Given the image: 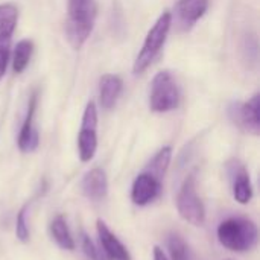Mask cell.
<instances>
[{
    "instance_id": "10",
    "label": "cell",
    "mask_w": 260,
    "mask_h": 260,
    "mask_svg": "<svg viewBox=\"0 0 260 260\" xmlns=\"http://www.w3.org/2000/svg\"><path fill=\"white\" fill-rule=\"evenodd\" d=\"M37 105H38V91H34L32 96L29 98L26 117H24L23 125H21L20 133H18L17 143H18V149L21 152H34L38 148V143H40L38 131L34 126V116H35V111H37Z\"/></svg>"
},
{
    "instance_id": "11",
    "label": "cell",
    "mask_w": 260,
    "mask_h": 260,
    "mask_svg": "<svg viewBox=\"0 0 260 260\" xmlns=\"http://www.w3.org/2000/svg\"><path fill=\"white\" fill-rule=\"evenodd\" d=\"M209 0H178L175 5V21L181 32H189L206 14Z\"/></svg>"
},
{
    "instance_id": "26",
    "label": "cell",
    "mask_w": 260,
    "mask_h": 260,
    "mask_svg": "<svg viewBox=\"0 0 260 260\" xmlns=\"http://www.w3.org/2000/svg\"><path fill=\"white\" fill-rule=\"evenodd\" d=\"M225 260H233V259H225Z\"/></svg>"
},
{
    "instance_id": "20",
    "label": "cell",
    "mask_w": 260,
    "mask_h": 260,
    "mask_svg": "<svg viewBox=\"0 0 260 260\" xmlns=\"http://www.w3.org/2000/svg\"><path fill=\"white\" fill-rule=\"evenodd\" d=\"M257 38L254 34H245L241 43V52H242V59L244 62L248 64V67H254L257 64Z\"/></svg>"
},
{
    "instance_id": "21",
    "label": "cell",
    "mask_w": 260,
    "mask_h": 260,
    "mask_svg": "<svg viewBox=\"0 0 260 260\" xmlns=\"http://www.w3.org/2000/svg\"><path fill=\"white\" fill-rule=\"evenodd\" d=\"M27 207L29 204L26 203L24 206H21V209L17 213V219H15V236L21 244L29 242L30 238V232H29V225H27Z\"/></svg>"
},
{
    "instance_id": "8",
    "label": "cell",
    "mask_w": 260,
    "mask_h": 260,
    "mask_svg": "<svg viewBox=\"0 0 260 260\" xmlns=\"http://www.w3.org/2000/svg\"><path fill=\"white\" fill-rule=\"evenodd\" d=\"M227 172L232 181V192H233L235 201L242 206L248 204L254 195L248 171L239 160L233 158L227 163Z\"/></svg>"
},
{
    "instance_id": "22",
    "label": "cell",
    "mask_w": 260,
    "mask_h": 260,
    "mask_svg": "<svg viewBox=\"0 0 260 260\" xmlns=\"http://www.w3.org/2000/svg\"><path fill=\"white\" fill-rule=\"evenodd\" d=\"M79 242H81V250L84 253V256L88 260H99V250L96 248L94 242L90 239V236L85 232H81L79 235Z\"/></svg>"
},
{
    "instance_id": "4",
    "label": "cell",
    "mask_w": 260,
    "mask_h": 260,
    "mask_svg": "<svg viewBox=\"0 0 260 260\" xmlns=\"http://www.w3.org/2000/svg\"><path fill=\"white\" fill-rule=\"evenodd\" d=\"M177 210L183 221L193 227H203L206 222V207L197 192V178L190 174L181 184L177 195Z\"/></svg>"
},
{
    "instance_id": "19",
    "label": "cell",
    "mask_w": 260,
    "mask_h": 260,
    "mask_svg": "<svg viewBox=\"0 0 260 260\" xmlns=\"http://www.w3.org/2000/svg\"><path fill=\"white\" fill-rule=\"evenodd\" d=\"M34 52V43L30 40H21L17 43L12 58V70L14 73H21L30 61Z\"/></svg>"
},
{
    "instance_id": "15",
    "label": "cell",
    "mask_w": 260,
    "mask_h": 260,
    "mask_svg": "<svg viewBox=\"0 0 260 260\" xmlns=\"http://www.w3.org/2000/svg\"><path fill=\"white\" fill-rule=\"evenodd\" d=\"M50 236L53 238V241L56 242V245L62 250H67V251H73L76 244H75V239L70 233V229H69V224H67V219L62 216V215H56L52 222H50Z\"/></svg>"
},
{
    "instance_id": "13",
    "label": "cell",
    "mask_w": 260,
    "mask_h": 260,
    "mask_svg": "<svg viewBox=\"0 0 260 260\" xmlns=\"http://www.w3.org/2000/svg\"><path fill=\"white\" fill-rule=\"evenodd\" d=\"M81 190L93 203L105 200L108 193V178L105 171L101 168L88 171L81 181Z\"/></svg>"
},
{
    "instance_id": "14",
    "label": "cell",
    "mask_w": 260,
    "mask_h": 260,
    "mask_svg": "<svg viewBox=\"0 0 260 260\" xmlns=\"http://www.w3.org/2000/svg\"><path fill=\"white\" fill-rule=\"evenodd\" d=\"M122 79L116 75H104L99 82V101L104 110H111L120 93H122Z\"/></svg>"
},
{
    "instance_id": "24",
    "label": "cell",
    "mask_w": 260,
    "mask_h": 260,
    "mask_svg": "<svg viewBox=\"0 0 260 260\" xmlns=\"http://www.w3.org/2000/svg\"><path fill=\"white\" fill-rule=\"evenodd\" d=\"M152 260H168L166 253L160 248V247H154V251H152Z\"/></svg>"
},
{
    "instance_id": "5",
    "label": "cell",
    "mask_w": 260,
    "mask_h": 260,
    "mask_svg": "<svg viewBox=\"0 0 260 260\" xmlns=\"http://www.w3.org/2000/svg\"><path fill=\"white\" fill-rule=\"evenodd\" d=\"M180 105V90L174 76L163 70L152 79L149 107L154 113H169Z\"/></svg>"
},
{
    "instance_id": "23",
    "label": "cell",
    "mask_w": 260,
    "mask_h": 260,
    "mask_svg": "<svg viewBox=\"0 0 260 260\" xmlns=\"http://www.w3.org/2000/svg\"><path fill=\"white\" fill-rule=\"evenodd\" d=\"M11 53V38H0V81L6 73Z\"/></svg>"
},
{
    "instance_id": "3",
    "label": "cell",
    "mask_w": 260,
    "mask_h": 260,
    "mask_svg": "<svg viewBox=\"0 0 260 260\" xmlns=\"http://www.w3.org/2000/svg\"><path fill=\"white\" fill-rule=\"evenodd\" d=\"M171 24H172V14L169 11H165L158 17L155 24L151 27V30L148 32L145 43H143V46H142V49H140L136 61H134L133 70L136 75L143 73L152 64V61L157 58V55L160 53L161 47L166 43Z\"/></svg>"
},
{
    "instance_id": "9",
    "label": "cell",
    "mask_w": 260,
    "mask_h": 260,
    "mask_svg": "<svg viewBox=\"0 0 260 260\" xmlns=\"http://www.w3.org/2000/svg\"><path fill=\"white\" fill-rule=\"evenodd\" d=\"M161 183L163 181L157 180L154 175L143 171L142 174H139L136 177V180L133 183L131 201L140 207H145V206L154 203L161 193Z\"/></svg>"
},
{
    "instance_id": "7",
    "label": "cell",
    "mask_w": 260,
    "mask_h": 260,
    "mask_svg": "<svg viewBox=\"0 0 260 260\" xmlns=\"http://www.w3.org/2000/svg\"><path fill=\"white\" fill-rule=\"evenodd\" d=\"M260 94L256 93L250 101H235L229 107V116L232 122L242 131L259 136L260 133Z\"/></svg>"
},
{
    "instance_id": "6",
    "label": "cell",
    "mask_w": 260,
    "mask_h": 260,
    "mask_svg": "<svg viewBox=\"0 0 260 260\" xmlns=\"http://www.w3.org/2000/svg\"><path fill=\"white\" fill-rule=\"evenodd\" d=\"M98 149V110L93 101H90L84 110L81 129L78 134V152L84 163L93 160Z\"/></svg>"
},
{
    "instance_id": "1",
    "label": "cell",
    "mask_w": 260,
    "mask_h": 260,
    "mask_svg": "<svg viewBox=\"0 0 260 260\" xmlns=\"http://www.w3.org/2000/svg\"><path fill=\"white\" fill-rule=\"evenodd\" d=\"M219 244L235 253L251 251L259 241V230L254 221L248 218H229L224 219L216 230Z\"/></svg>"
},
{
    "instance_id": "16",
    "label": "cell",
    "mask_w": 260,
    "mask_h": 260,
    "mask_svg": "<svg viewBox=\"0 0 260 260\" xmlns=\"http://www.w3.org/2000/svg\"><path fill=\"white\" fill-rule=\"evenodd\" d=\"M171 160H172V148L165 146L152 157V160L149 161V165H148V168L145 171L149 172L151 175H154L157 180L163 181V178H165V175H166V172L169 169Z\"/></svg>"
},
{
    "instance_id": "17",
    "label": "cell",
    "mask_w": 260,
    "mask_h": 260,
    "mask_svg": "<svg viewBox=\"0 0 260 260\" xmlns=\"http://www.w3.org/2000/svg\"><path fill=\"white\" fill-rule=\"evenodd\" d=\"M18 20V9L12 3L0 5V38H11Z\"/></svg>"
},
{
    "instance_id": "18",
    "label": "cell",
    "mask_w": 260,
    "mask_h": 260,
    "mask_svg": "<svg viewBox=\"0 0 260 260\" xmlns=\"http://www.w3.org/2000/svg\"><path fill=\"white\" fill-rule=\"evenodd\" d=\"M166 248L169 253L168 260H190V251L189 245L183 239L181 235L172 232L166 238Z\"/></svg>"
},
{
    "instance_id": "12",
    "label": "cell",
    "mask_w": 260,
    "mask_h": 260,
    "mask_svg": "<svg viewBox=\"0 0 260 260\" xmlns=\"http://www.w3.org/2000/svg\"><path fill=\"white\" fill-rule=\"evenodd\" d=\"M96 230L99 236V242L102 245L104 254L111 260H133L128 248L122 244V241L108 229V225L102 221L98 219L96 222Z\"/></svg>"
},
{
    "instance_id": "25",
    "label": "cell",
    "mask_w": 260,
    "mask_h": 260,
    "mask_svg": "<svg viewBox=\"0 0 260 260\" xmlns=\"http://www.w3.org/2000/svg\"><path fill=\"white\" fill-rule=\"evenodd\" d=\"M99 260H111V259H108V257L102 253V254H99Z\"/></svg>"
},
{
    "instance_id": "2",
    "label": "cell",
    "mask_w": 260,
    "mask_h": 260,
    "mask_svg": "<svg viewBox=\"0 0 260 260\" xmlns=\"http://www.w3.org/2000/svg\"><path fill=\"white\" fill-rule=\"evenodd\" d=\"M66 34L73 49H81L93 32L98 6L94 0H69Z\"/></svg>"
}]
</instances>
